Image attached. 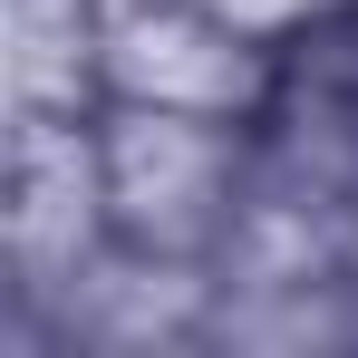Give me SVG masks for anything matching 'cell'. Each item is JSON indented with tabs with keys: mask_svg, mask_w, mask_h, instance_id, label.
Wrapping results in <instances>:
<instances>
[{
	"mask_svg": "<svg viewBox=\"0 0 358 358\" xmlns=\"http://www.w3.org/2000/svg\"><path fill=\"white\" fill-rule=\"evenodd\" d=\"M213 10H223V20H242L252 39H271V49L291 39L300 20H320V0H213Z\"/></svg>",
	"mask_w": 358,
	"mask_h": 358,
	"instance_id": "obj_5",
	"label": "cell"
},
{
	"mask_svg": "<svg viewBox=\"0 0 358 358\" xmlns=\"http://www.w3.org/2000/svg\"><path fill=\"white\" fill-rule=\"evenodd\" d=\"M97 194L107 252L213 281L262 194V126L184 107H97Z\"/></svg>",
	"mask_w": 358,
	"mask_h": 358,
	"instance_id": "obj_1",
	"label": "cell"
},
{
	"mask_svg": "<svg viewBox=\"0 0 358 358\" xmlns=\"http://www.w3.org/2000/svg\"><path fill=\"white\" fill-rule=\"evenodd\" d=\"M281 97V49L213 0H97V107H184L262 126Z\"/></svg>",
	"mask_w": 358,
	"mask_h": 358,
	"instance_id": "obj_2",
	"label": "cell"
},
{
	"mask_svg": "<svg viewBox=\"0 0 358 358\" xmlns=\"http://www.w3.org/2000/svg\"><path fill=\"white\" fill-rule=\"evenodd\" d=\"M10 107L97 117V0H10Z\"/></svg>",
	"mask_w": 358,
	"mask_h": 358,
	"instance_id": "obj_4",
	"label": "cell"
},
{
	"mask_svg": "<svg viewBox=\"0 0 358 358\" xmlns=\"http://www.w3.org/2000/svg\"><path fill=\"white\" fill-rule=\"evenodd\" d=\"M0 252L29 300H59L107 262V194H97V117H20L10 126V213Z\"/></svg>",
	"mask_w": 358,
	"mask_h": 358,
	"instance_id": "obj_3",
	"label": "cell"
}]
</instances>
